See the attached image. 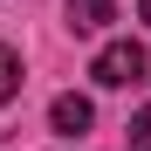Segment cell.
I'll list each match as a JSON object with an SVG mask.
<instances>
[{"mask_svg": "<svg viewBox=\"0 0 151 151\" xmlns=\"http://www.w3.org/2000/svg\"><path fill=\"white\" fill-rule=\"evenodd\" d=\"M144 69H151V55L137 41H110V48H96V62H89L96 89H131V83H144Z\"/></svg>", "mask_w": 151, "mask_h": 151, "instance_id": "1", "label": "cell"}, {"mask_svg": "<svg viewBox=\"0 0 151 151\" xmlns=\"http://www.w3.org/2000/svg\"><path fill=\"white\" fill-rule=\"evenodd\" d=\"M48 124H55L62 137H83L96 124V110H89V96H55V103H48Z\"/></svg>", "mask_w": 151, "mask_h": 151, "instance_id": "2", "label": "cell"}, {"mask_svg": "<svg viewBox=\"0 0 151 151\" xmlns=\"http://www.w3.org/2000/svg\"><path fill=\"white\" fill-rule=\"evenodd\" d=\"M69 21L76 28H103V21H117V0H69Z\"/></svg>", "mask_w": 151, "mask_h": 151, "instance_id": "3", "label": "cell"}, {"mask_svg": "<svg viewBox=\"0 0 151 151\" xmlns=\"http://www.w3.org/2000/svg\"><path fill=\"white\" fill-rule=\"evenodd\" d=\"M14 96H21V55L0 48V103H14Z\"/></svg>", "mask_w": 151, "mask_h": 151, "instance_id": "4", "label": "cell"}, {"mask_svg": "<svg viewBox=\"0 0 151 151\" xmlns=\"http://www.w3.org/2000/svg\"><path fill=\"white\" fill-rule=\"evenodd\" d=\"M124 137H131V151H151V103L131 117V131H124Z\"/></svg>", "mask_w": 151, "mask_h": 151, "instance_id": "5", "label": "cell"}, {"mask_svg": "<svg viewBox=\"0 0 151 151\" xmlns=\"http://www.w3.org/2000/svg\"><path fill=\"white\" fill-rule=\"evenodd\" d=\"M137 14H144V21H151V0H137Z\"/></svg>", "mask_w": 151, "mask_h": 151, "instance_id": "6", "label": "cell"}]
</instances>
